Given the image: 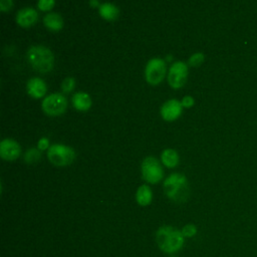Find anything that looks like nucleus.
<instances>
[{
  "mask_svg": "<svg viewBox=\"0 0 257 257\" xmlns=\"http://www.w3.org/2000/svg\"><path fill=\"white\" fill-rule=\"evenodd\" d=\"M156 241L161 251L174 254L181 250L185 243L182 231L172 226H162L156 232Z\"/></svg>",
  "mask_w": 257,
  "mask_h": 257,
  "instance_id": "nucleus-1",
  "label": "nucleus"
},
{
  "mask_svg": "<svg viewBox=\"0 0 257 257\" xmlns=\"http://www.w3.org/2000/svg\"><path fill=\"white\" fill-rule=\"evenodd\" d=\"M164 191L168 198L176 203L186 202L190 195L187 178L180 173H173L164 181Z\"/></svg>",
  "mask_w": 257,
  "mask_h": 257,
  "instance_id": "nucleus-2",
  "label": "nucleus"
},
{
  "mask_svg": "<svg viewBox=\"0 0 257 257\" xmlns=\"http://www.w3.org/2000/svg\"><path fill=\"white\" fill-rule=\"evenodd\" d=\"M27 59L36 70L42 73L50 71L53 67V53L44 45L30 46L27 50Z\"/></svg>",
  "mask_w": 257,
  "mask_h": 257,
  "instance_id": "nucleus-3",
  "label": "nucleus"
},
{
  "mask_svg": "<svg viewBox=\"0 0 257 257\" xmlns=\"http://www.w3.org/2000/svg\"><path fill=\"white\" fill-rule=\"evenodd\" d=\"M47 158L55 166H67L74 161L75 152L68 146L54 144L48 148Z\"/></svg>",
  "mask_w": 257,
  "mask_h": 257,
  "instance_id": "nucleus-4",
  "label": "nucleus"
},
{
  "mask_svg": "<svg viewBox=\"0 0 257 257\" xmlns=\"http://www.w3.org/2000/svg\"><path fill=\"white\" fill-rule=\"evenodd\" d=\"M143 178L152 184L158 183L163 179L164 171L158 159L155 157H147L142 162Z\"/></svg>",
  "mask_w": 257,
  "mask_h": 257,
  "instance_id": "nucleus-5",
  "label": "nucleus"
},
{
  "mask_svg": "<svg viewBox=\"0 0 257 257\" xmlns=\"http://www.w3.org/2000/svg\"><path fill=\"white\" fill-rule=\"evenodd\" d=\"M42 109L49 115H59L67 106L66 97L60 92L48 94L42 100Z\"/></svg>",
  "mask_w": 257,
  "mask_h": 257,
  "instance_id": "nucleus-6",
  "label": "nucleus"
},
{
  "mask_svg": "<svg viewBox=\"0 0 257 257\" xmlns=\"http://www.w3.org/2000/svg\"><path fill=\"white\" fill-rule=\"evenodd\" d=\"M166 74V62L159 57L151 58L145 68L146 79L151 84H158L161 82Z\"/></svg>",
  "mask_w": 257,
  "mask_h": 257,
  "instance_id": "nucleus-7",
  "label": "nucleus"
},
{
  "mask_svg": "<svg viewBox=\"0 0 257 257\" xmlns=\"http://www.w3.org/2000/svg\"><path fill=\"white\" fill-rule=\"evenodd\" d=\"M188 76V65L181 61H175L169 69V74H168V82L170 85L174 88H180L182 87Z\"/></svg>",
  "mask_w": 257,
  "mask_h": 257,
  "instance_id": "nucleus-8",
  "label": "nucleus"
},
{
  "mask_svg": "<svg viewBox=\"0 0 257 257\" xmlns=\"http://www.w3.org/2000/svg\"><path fill=\"white\" fill-rule=\"evenodd\" d=\"M21 148L19 144L12 139H4L0 143V156L7 161H13L20 156Z\"/></svg>",
  "mask_w": 257,
  "mask_h": 257,
  "instance_id": "nucleus-9",
  "label": "nucleus"
},
{
  "mask_svg": "<svg viewBox=\"0 0 257 257\" xmlns=\"http://www.w3.org/2000/svg\"><path fill=\"white\" fill-rule=\"evenodd\" d=\"M182 102L176 98L165 101L161 107V114L164 119L172 121L180 116L182 112Z\"/></svg>",
  "mask_w": 257,
  "mask_h": 257,
  "instance_id": "nucleus-10",
  "label": "nucleus"
},
{
  "mask_svg": "<svg viewBox=\"0 0 257 257\" xmlns=\"http://www.w3.org/2000/svg\"><path fill=\"white\" fill-rule=\"evenodd\" d=\"M38 18L37 11L32 7H23L16 14V22L23 27H28L36 22Z\"/></svg>",
  "mask_w": 257,
  "mask_h": 257,
  "instance_id": "nucleus-11",
  "label": "nucleus"
},
{
  "mask_svg": "<svg viewBox=\"0 0 257 257\" xmlns=\"http://www.w3.org/2000/svg\"><path fill=\"white\" fill-rule=\"evenodd\" d=\"M27 92L35 97H41L46 92V83L45 81L40 77H32L27 81Z\"/></svg>",
  "mask_w": 257,
  "mask_h": 257,
  "instance_id": "nucleus-12",
  "label": "nucleus"
},
{
  "mask_svg": "<svg viewBox=\"0 0 257 257\" xmlns=\"http://www.w3.org/2000/svg\"><path fill=\"white\" fill-rule=\"evenodd\" d=\"M72 104L78 110H87L91 106V98L84 91H77L72 95Z\"/></svg>",
  "mask_w": 257,
  "mask_h": 257,
  "instance_id": "nucleus-13",
  "label": "nucleus"
},
{
  "mask_svg": "<svg viewBox=\"0 0 257 257\" xmlns=\"http://www.w3.org/2000/svg\"><path fill=\"white\" fill-rule=\"evenodd\" d=\"M44 25L50 30H59L63 26V19L60 14L56 12H49L43 17Z\"/></svg>",
  "mask_w": 257,
  "mask_h": 257,
  "instance_id": "nucleus-14",
  "label": "nucleus"
},
{
  "mask_svg": "<svg viewBox=\"0 0 257 257\" xmlns=\"http://www.w3.org/2000/svg\"><path fill=\"white\" fill-rule=\"evenodd\" d=\"M98 10H99V14L101 15V17H103L104 19H107V20L115 19L119 13L118 8L110 2L101 3L98 6Z\"/></svg>",
  "mask_w": 257,
  "mask_h": 257,
  "instance_id": "nucleus-15",
  "label": "nucleus"
},
{
  "mask_svg": "<svg viewBox=\"0 0 257 257\" xmlns=\"http://www.w3.org/2000/svg\"><path fill=\"white\" fill-rule=\"evenodd\" d=\"M136 199L139 205L141 206H147L152 202L153 199V193L151 188L148 185H142L137 190Z\"/></svg>",
  "mask_w": 257,
  "mask_h": 257,
  "instance_id": "nucleus-16",
  "label": "nucleus"
},
{
  "mask_svg": "<svg viewBox=\"0 0 257 257\" xmlns=\"http://www.w3.org/2000/svg\"><path fill=\"white\" fill-rule=\"evenodd\" d=\"M161 160L168 168H174L179 163V155L174 149H166L162 152Z\"/></svg>",
  "mask_w": 257,
  "mask_h": 257,
  "instance_id": "nucleus-17",
  "label": "nucleus"
},
{
  "mask_svg": "<svg viewBox=\"0 0 257 257\" xmlns=\"http://www.w3.org/2000/svg\"><path fill=\"white\" fill-rule=\"evenodd\" d=\"M40 158H41L40 150L31 148L25 152L23 160L28 164H34V163H37L40 160Z\"/></svg>",
  "mask_w": 257,
  "mask_h": 257,
  "instance_id": "nucleus-18",
  "label": "nucleus"
},
{
  "mask_svg": "<svg viewBox=\"0 0 257 257\" xmlns=\"http://www.w3.org/2000/svg\"><path fill=\"white\" fill-rule=\"evenodd\" d=\"M181 231H182V234H183V236H184L185 238H192V237H194V236L197 234L198 229H197L196 225L190 223V224L185 225V226L181 229Z\"/></svg>",
  "mask_w": 257,
  "mask_h": 257,
  "instance_id": "nucleus-19",
  "label": "nucleus"
},
{
  "mask_svg": "<svg viewBox=\"0 0 257 257\" xmlns=\"http://www.w3.org/2000/svg\"><path fill=\"white\" fill-rule=\"evenodd\" d=\"M205 55L202 52H196L194 54H192L188 60V64L191 66H198L199 64H201L204 61Z\"/></svg>",
  "mask_w": 257,
  "mask_h": 257,
  "instance_id": "nucleus-20",
  "label": "nucleus"
},
{
  "mask_svg": "<svg viewBox=\"0 0 257 257\" xmlns=\"http://www.w3.org/2000/svg\"><path fill=\"white\" fill-rule=\"evenodd\" d=\"M74 84H75V80H74L73 77H66L62 80L61 88L64 92H69L73 89Z\"/></svg>",
  "mask_w": 257,
  "mask_h": 257,
  "instance_id": "nucleus-21",
  "label": "nucleus"
},
{
  "mask_svg": "<svg viewBox=\"0 0 257 257\" xmlns=\"http://www.w3.org/2000/svg\"><path fill=\"white\" fill-rule=\"evenodd\" d=\"M54 4H55L54 0H39L37 2V6L41 10H49L53 7Z\"/></svg>",
  "mask_w": 257,
  "mask_h": 257,
  "instance_id": "nucleus-22",
  "label": "nucleus"
},
{
  "mask_svg": "<svg viewBox=\"0 0 257 257\" xmlns=\"http://www.w3.org/2000/svg\"><path fill=\"white\" fill-rule=\"evenodd\" d=\"M13 6L12 0H1L0 1V9L2 11H8Z\"/></svg>",
  "mask_w": 257,
  "mask_h": 257,
  "instance_id": "nucleus-23",
  "label": "nucleus"
},
{
  "mask_svg": "<svg viewBox=\"0 0 257 257\" xmlns=\"http://www.w3.org/2000/svg\"><path fill=\"white\" fill-rule=\"evenodd\" d=\"M181 102H182L183 106L190 107V106H192L194 104V98L192 96H190V95H186V96L183 97Z\"/></svg>",
  "mask_w": 257,
  "mask_h": 257,
  "instance_id": "nucleus-24",
  "label": "nucleus"
},
{
  "mask_svg": "<svg viewBox=\"0 0 257 257\" xmlns=\"http://www.w3.org/2000/svg\"><path fill=\"white\" fill-rule=\"evenodd\" d=\"M48 145H49V140L45 137L41 138L38 143H37V146H38V149L39 150H45L48 148Z\"/></svg>",
  "mask_w": 257,
  "mask_h": 257,
  "instance_id": "nucleus-25",
  "label": "nucleus"
},
{
  "mask_svg": "<svg viewBox=\"0 0 257 257\" xmlns=\"http://www.w3.org/2000/svg\"><path fill=\"white\" fill-rule=\"evenodd\" d=\"M89 4H90V5H93V6H97V5L99 6V5H100V4L98 3V1H96V0H90V1H89Z\"/></svg>",
  "mask_w": 257,
  "mask_h": 257,
  "instance_id": "nucleus-26",
  "label": "nucleus"
},
{
  "mask_svg": "<svg viewBox=\"0 0 257 257\" xmlns=\"http://www.w3.org/2000/svg\"><path fill=\"white\" fill-rule=\"evenodd\" d=\"M172 257H175V256H172Z\"/></svg>",
  "mask_w": 257,
  "mask_h": 257,
  "instance_id": "nucleus-27",
  "label": "nucleus"
}]
</instances>
